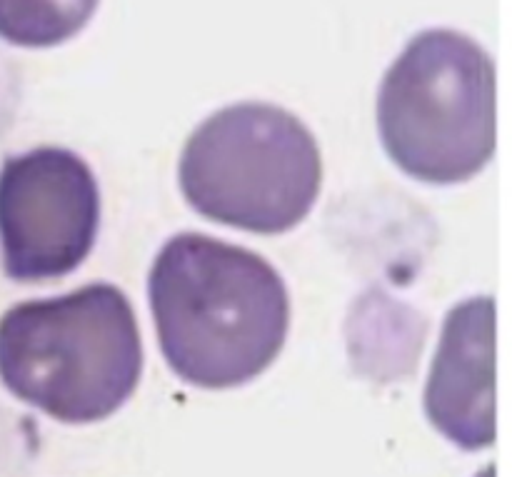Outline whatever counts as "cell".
<instances>
[{
  "label": "cell",
  "instance_id": "5",
  "mask_svg": "<svg viewBox=\"0 0 512 477\" xmlns=\"http://www.w3.org/2000/svg\"><path fill=\"white\" fill-rule=\"evenodd\" d=\"M100 190L73 150L35 148L0 168L3 270L18 283H45L73 273L93 250Z\"/></svg>",
  "mask_w": 512,
  "mask_h": 477
},
{
  "label": "cell",
  "instance_id": "2",
  "mask_svg": "<svg viewBox=\"0 0 512 477\" xmlns=\"http://www.w3.org/2000/svg\"><path fill=\"white\" fill-rule=\"evenodd\" d=\"M143 375L133 305L115 285L30 300L0 318V380L58 423L110 418Z\"/></svg>",
  "mask_w": 512,
  "mask_h": 477
},
{
  "label": "cell",
  "instance_id": "6",
  "mask_svg": "<svg viewBox=\"0 0 512 477\" xmlns=\"http://www.w3.org/2000/svg\"><path fill=\"white\" fill-rule=\"evenodd\" d=\"M430 423L463 450L495 443V303L465 300L445 318L425 385Z\"/></svg>",
  "mask_w": 512,
  "mask_h": 477
},
{
  "label": "cell",
  "instance_id": "3",
  "mask_svg": "<svg viewBox=\"0 0 512 477\" xmlns=\"http://www.w3.org/2000/svg\"><path fill=\"white\" fill-rule=\"evenodd\" d=\"M385 153L430 185L465 183L495 153V68L458 30L415 35L385 73L378 93Z\"/></svg>",
  "mask_w": 512,
  "mask_h": 477
},
{
  "label": "cell",
  "instance_id": "1",
  "mask_svg": "<svg viewBox=\"0 0 512 477\" xmlns=\"http://www.w3.org/2000/svg\"><path fill=\"white\" fill-rule=\"evenodd\" d=\"M148 298L163 358L198 388L250 383L288 338L290 298L278 270L210 235L180 233L160 248Z\"/></svg>",
  "mask_w": 512,
  "mask_h": 477
},
{
  "label": "cell",
  "instance_id": "4",
  "mask_svg": "<svg viewBox=\"0 0 512 477\" xmlns=\"http://www.w3.org/2000/svg\"><path fill=\"white\" fill-rule=\"evenodd\" d=\"M178 178L195 213L248 233L278 235L313 210L323 158L313 133L293 113L238 103L193 130Z\"/></svg>",
  "mask_w": 512,
  "mask_h": 477
},
{
  "label": "cell",
  "instance_id": "7",
  "mask_svg": "<svg viewBox=\"0 0 512 477\" xmlns=\"http://www.w3.org/2000/svg\"><path fill=\"white\" fill-rule=\"evenodd\" d=\"M98 0H0V38L20 48H53L88 25Z\"/></svg>",
  "mask_w": 512,
  "mask_h": 477
}]
</instances>
